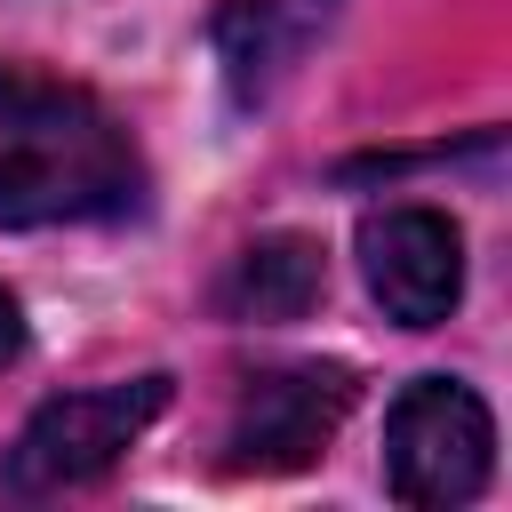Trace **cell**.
Listing matches in <instances>:
<instances>
[{
	"mask_svg": "<svg viewBox=\"0 0 512 512\" xmlns=\"http://www.w3.org/2000/svg\"><path fill=\"white\" fill-rule=\"evenodd\" d=\"M144 160L128 128L72 80L0 64V224H96L136 208Z\"/></svg>",
	"mask_w": 512,
	"mask_h": 512,
	"instance_id": "cell-1",
	"label": "cell"
},
{
	"mask_svg": "<svg viewBox=\"0 0 512 512\" xmlns=\"http://www.w3.org/2000/svg\"><path fill=\"white\" fill-rule=\"evenodd\" d=\"M496 472V424H488V400L456 376H416L392 416H384V480L400 504H424V512H448V504H472Z\"/></svg>",
	"mask_w": 512,
	"mask_h": 512,
	"instance_id": "cell-2",
	"label": "cell"
},
{
	"mask_svg": "<svg viewBox=\"0 0 512 512\" xmlns=\"http://www.w3.org/2000/svg\"><path fill=\"white\" fill-rule=\"evenodd\" d=\"M160 408H168V376H128V384H96V392H64L32 408V424L8 448V488L40 496V488H80L112 472Z\"/></svg>",
	"mask_w": 512,
	"mask_h": 512,
	"instance_id": "cell-3",
	"label": "cell"
},
{
	"mask_svg": "<svg viewBox=\"0 0 512 512\" xmlns=\"http://www.w3.org/2000/svg\"><path fill=\"white\" fill-rule=\"evenodd\" d=\"M352 368L336 360H296V368H264L240 384L232 432H224V464L232 472H304L336 424L352 416Z\"/></svg>",
	"mask_w": 512,
	"mask_h": 512,
	"instance_id": "cell-4",
	"label": "cell"
},
{
	"mask_svg": "<svg viewBox=\"0 0 512 512\" xmlns=\"http://www.w3.org/2000/svg\"><path fill=\"white\" fill-rule=\"evenodd\" d=\"M360 272L368 296L400 320V328H440L464 296V232L440 208H376L360 224Z\"/></svg>",
	"mask_w": 512,
	"mask_h": 512,
	"instance_id": "cell-5",
	"label": "cell"
},
{
	"mask_svg": "<svg viewBox=\"0 0 512 512\" xmlns=\"http://www.w3.org/2000/svg\"><path fill=\"white\" fill-rule=\"evenodd\" d=\"M328 288V264H320V240L304 232H272L256 248H240L232 280H224V304L240 320H304Z\"/></svg>",
	"mask_w": 512,
	"mask_h": 512,
	"instance_id": "cell-6",
	"label": "cell"
},
{
	"mask_svg": "<svg viewBox=\"0 0 512 512\" xmlns=\"http://www.w3.org/2000/svg\"><path fill=\"white\" fill-rule=\"evenodd\" d=\"M288 48H296V32H288V16L272 0H224L216 8V56H224V80H232L240 104H256L280 80Z\"/></svg>",
	"mask_w": 512,
	"mask_h": 512,
	"instance_id": "cell-7",
	"label": "cell"
},
{
	"mask_svg": "<svg viewBox=\"0 0 512 512\" xmlns=\"http://www.w3.org/2000/svg\"><path fill=\"white\" fill-rule=\"evenodd\" d=\"M16 352H24V312H16V296L0 288V368H8Z\"/></svg>",
	"mask_w": 512,
	"mask_h": 512,
	"instance_id": "cell-8",
	"label": "cell"
}]
</instances>
